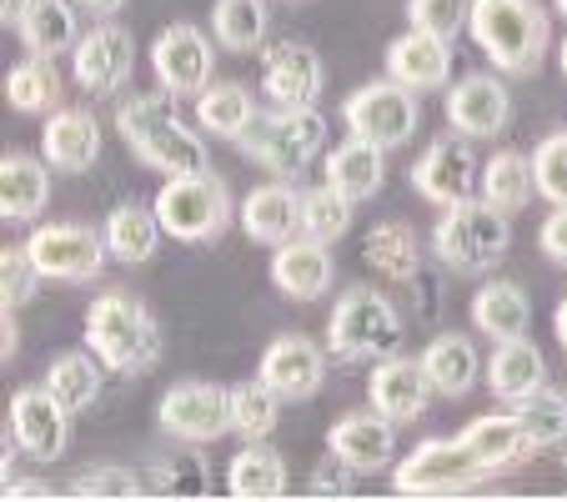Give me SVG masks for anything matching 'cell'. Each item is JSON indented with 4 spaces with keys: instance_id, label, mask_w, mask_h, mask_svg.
I'll list each match as a JSON object with an SVG mask.
<instances>
[{
    "instance_id": "cell-1",
    "label": "cell",
    "mask_w": 567,
    "mask_h": 502,
    "mask_svg": "<svg viewBox=\"0 0 567 502\" xmlns=\"http://www.w3.org/2000/svg\"><path fill=\"white\" fill-rule=\"evenodd\" d=\"M172 91H151V96H131L116 111V131L141 166L161 176H192L206 172V141L176 116Z\"/></svg>"
},
{
    "instance_id": "cell-2",
    "label": "cell",
    "mask_w": 567,
    "mask_h": 502,
    "mask_svg": "<svg viewBox=\"0 0 567 502\" xmlns=\"http://www.w3.org/2000/svg\"><path fill=\"white\" fill-rule=\"evenodd\" d=\"M467 31L503 75L543 71L547 45H553V21L537 0H472Z\"/></svg>"
},
{
    "instance_id": "cell-3",
    "label": "cell",
    "mask_w": 567,
    "mask_h": 502,
    "mask_svg": "<svg viewBox=\"0 0 567 502\" xmlns=\"http://www.w3.org/2000/svg\"><path fill=\"white\" fill-rule=\"evenodd\" d=\"M86 347L106 362V372L141 377L161 362V321L131 291H101L86 311Z\"/></svg>"
},
{
    "instance_id": "cell-4",
    "label": "cell",
    "mask_w": 567,
    "mask_h": 502,
    "mask_svg": "<svg viewBox=\"0 0 567 502\" xmlns=\"http://www.w3.org/2000/svg\"><path fill=\"white\" fill-rule=\"evenodd\" d=\"M507 212H497L493 202H452L442 206L437 226H432V252L447 272L457 277H482V272H493L497 262L507 257Z\"/></svg>"
},
{
    "instance_id": "cell-5",
    "label": "cell",
    "mask_w": 567,
    "mask_h": 502,
    "mask_svg": "<svg viewBox=\"0 0 567 502\" xmlns=\"http://www.w3.org/2000/svg\"><path fill=\"white\" fill-rule=\"evenodd\" d=\"M402 347V311L377 287H347L327 321V352L337 362H382Z\"/></svg>"
},
{
    "instance_id": "cell-6",
    "label": "cell",
    "mask_w": 567,
    "mask_h": 502,
    "mask_svg": "<svg viewBox=\"0 0 567 502\" xmlns=\"http://www.w3.org/2000/svg\"><path fill=\"white\" fill-rule=\"evenodd\" d=\"M321 146H327V121H321L317 106L311 111H281V106L257 111V121L236 141L241 156L277 176H297L307 161H317Z\"/></svg>"
},
{
    "instance_id": "cell-7",
    "label": "cell",
    "mask_w": 567,
    "mask_h": 502,
    "mask_svg": "<svg viewBox=\"0 0 567 502\" xmlns=\"http://www.w3.org/2000/svg\"><path fill=\"white\" fill-rule=\"evenodd\" d=\"M156 216L172 242H216L231 226V192L216 172L166 176L156 192Z\"/></svg>"
},
{
    "instance_id": "cell-8",
    "label": "cell",
    "mask_w": 567,
    "mask_h": 502,
    "mask_svg": "<svg viewBox=\"0 0 567 502\" xmlns=\"http://www.w3.org/2000/svg\"><path fill=\"white\" fill-rule=\"evenodd\" d=\"M487 478H493V468H487L457 432V438L422 442L408 462H396L392 488L402 492V498H457V492H472Z\"/></svg>"
},
{
    "instance_id": "cell-9",
    "label": "cell",
    "mask_w": 567,
    "mask_h": 502,
    "mask_svg": "<svg viewBox=\"0 0 567 502\" xmlns=\"http://www.w3.org/2000/svg\"><path fill=\"white\" fill-rule=\"evenodd\" d=\"M342 121L352 136L372 141V146H382V151H396L417 136L422 106H417V91H408L402 81L386 75V81H372V86L352 91V96L342 101Z\"/></svg>"
},
{
    "instance_id": "cell-10",
    "label": "cell",
    "mask_w": 567,
    "mask_h": 502,
    "mask_svg": "<svg viewBox=\"0 0 567 502\" xmlns=\"http://www.w3.org/2000/svg\"><path fill=\"white\" fill-rule=\"evenodd\" d=\"M156 422H161V432H172L176 442H192V448L216 442L221 432H231V387L186 377V382L161 392Z\"/></svg>"
},
{
    "instance_id": "cell-11",
    "label": "cell",
    "mask_w": 567,
    "mask_h": 502,
    "mask_svg": "<svg viewBox=\"0 0 567 502\" xmlns=\"http://www.w3.org/2000/svg\"><path fill=\"white\" fill-rule=\"evenodd\" d=\"M25 252H31L35 272H41L45 281H96L111 257L106 232H91V226H81V222L35 226V232L25 236Z\"/></svg>"
},
{
    "instance_id": "cell-12",
    "label": "cell",
    "mask_w": 567,
    "mask_h": 502,
    "mask_svg": "<svg viewBox=\"0 0 567 502\" xmlns=\"http://www.w3.org/2000/svg\"><path fill=\"white\" fill-rule=\"evenodd\" d=\"M151 71H156L161 91H172V96H202V91L212 86L216 51L202 25L176 21L151 41Z\"/></svg>"
},
{
    "instance_id": "cell-13",
    "label": "cell",
    "mask_w": 567,
    "mask_h": 502,
    "mask_svg": "<svg viewBox=\"0 0 567 502\" xmlns=\"http://www.w3.org/2000/svg\"><path fill=\"white\" fill-rule=\"evenodd\" d=\"M261 86H267L271 106L311 111L327 86V65L307 41H277L261 51Z\"/></svg>"
},
{
    "instance_id": "cell-14",
    "label": "cell",
    "mask_w": 567,
    "mask_h": 502,
    "mask_svg": "<svg viewBox=\"0 0 567 502\" xmlns=\"http://www.w3.org/2000/svg\"><path fill=\"white\" fill-rule=\"evenodd\" d=\"M136 65V41H131L126 25L116 21H96L81 45L71 51V71H75V86L86 96H111Z\"/></svg>"
},
{
    "instance_id": "cell-15",
    "label": "cell",
    "mask_w": 567,
    "mask_h": 502,
    "mask_svg": "<svg viewBox=\"0 0 567 502\" xmlns=\"http://www.w3.org/2000/svg\"><path fill=\"white\" fill-rule=\"evenodd\" d=\"M257 377L281 397V402H307V397L321 392L327 382V347L301 337V331H287L261 352Z\"/></svg>"
},
{
    "instance_id": "cell-16",
    "label": "cell",
    "mask_w": 567,
    "mask_h": 502,
    "mask_svg": "<svg viewBox=\"0 0 567 502\" xmlns=\"http://www.w3.org/2000/svg\"><path fill=\"white\" fill-rule=\"evenodd\" d=\"M11 438L21 442L25 458L55 462L71 442V412L51 397V387H21L11 397Z\"/></svg>"
},
{
    "instance_id": "cell-17",
    "label": "cell",
    "mask_w": 567,
    "mask_h": 502,
    "mask_svg": "<svg viewBox=\"0 0 567 502\" xmlns=\"http://www.w3.org/2000/svg\"><path fill=\"white\" fill-rule=\"evenodd\" d=\"M447 121L457 136L487 141V136H497V131H507V121H513V96H507V86L493 81L487 71H472L447 91Z\"/></svg>"
},
{
    "instance_id": "cell-18",
    "label": "cell",
    "mask_w": 567,
    "mask_h": 502,
    "mask_svg": "<svg viewBox=\"0 0 567 502\" xmlns=\"http://www.w3.org/2000/svg\"><path fill=\"white\" fill-rule=\"evenodd\" d=\"M472 182H477V156H472L467 136L462 141L437 136L417 161H412V186H417V196H427V202H437V206L467 202Z\"/></svg>"
},
{
    "instance_id": "cell-19",
    "label": "cell",
    "mask_w": 567,
    "mask_h": 502,
    "mask_svg": "<svg viewBox=\"0 0 567 502\" xmlns=\"http://www.w3.org/2000/svg\"><path fill=\"white\" fill-rule=\"evenodd\" d=\"M427 397H432V382H427V372H422V357L417 362H412V357H382V362L372 367L367 402H372V412H382L386 422H396V428L417 422V417L427 412Z\"/></svg>"
},
{
    "instance_id": "cell-20",
    "label": "cell",
    "mask_w": 567,
    "mask_h": 502,
    "mask_svg": "<svg viewBox=\"0 0 567 502\" xmlns=\"http://www.w3.org/2000/svg\"><path fill=\"white\" fill-rule=\"evenodd\" d=\"M327 448L332 458L342 462L347 472H377L392 462V448H396V422H386L382 412H347L332 422L327 432Z\"/></svg>"
},
{
    "instance_id": "cell-21",
    "label": "cell",
    "mask_w": 567,
    "mask_h": 502,
    "mask_svg": "<svg viewBox=\"0 0 567 502\" xmlns=\"http://www.w3.org/2000/svg\"><path fill=\"white\" fill-rule=\"evenodd\" d=\"M332 277H337V262H332V246L327 242H281L271 252V281H277L281 297L291 301H317L332 291Z\"/></svg>"
},
{
    "instance_id": "cell-22",
    "label": "cell",
    "mask_w": 567,
    "mask_h": 502,
    "mask_svg": "<svg viewBox=\"0 0 567 502\" xmlns=\"http://www.w3.org/2000/svg\"><path fill=\"white\" fill-rule=\"evenodd\" d=\"M41 156L55 172H91L101 156V126L91 111L61 106L51 111V121L41 126Z\"/></svg>"
},
{
    "instance_id": "cell-23",
    "label": "cell",
    "mask_w": 567,
    "mask_h": 502,
    "mask_svg": "<svg viewBox=\"0 0 567 502\" xmlns=\"http://www.w3.org/2000/svg\"><path fill=\"white\" fill-rule=\"evenodd\" d=\"M386 75L402 81L408 91H437L452 75V45L432 31H417L412 25L408 35H396L386 45Z\"/></svg>"
},
{
    "instance_id": "cell-24",
    "label": "cell",
    "mask_w": 567,
    "mask_h": 502,
    "mask_svg": "<svg viewBox=\"0 0 567 502\" xmlns=\"http://www.w3.org/2000/svg\"><path fill=\"white\" fill-rule=\"evenodd\" d=\"M241 232L261 246H281L301 236V192L291 182H267L241 202Z\"/></svg>"
},
{
    "instance_id": "cell-25",
    "label": "cell",
    "mask_w": 567,
    "mask_h": 502,
    "mask_svg": "<svg viewBox=\"0 0 567 502\" xmlns=\"http://www.w3.org/2000/svg\"><path fill=\"white\" fill-rule=\"evenodd\" d=\"M45 202H51L45 161L25 156V151H6V161H0V216L6 222H35Z\"/></svg>"
},
{
    "instance_id": "cell-26",
    "label": "cell",
    "mask_w": 567,
    "mask_h": 502,
    "mask_svg": "<svg viewBox=\"0 0 567 502\" xmlns=\"http://www.w3.org/2000/svg\"><path fill=\"white\" fill-rule=\"evenodd\" d=\"M422 372H427L432 392L467 397L482 377V357H477V347H472V337H462V331H442V337L427 342V352H422Z\"/></svg>"
},
{
    "instance_id": "cell-27",
    "label": "cell",
    "mask_w": 567,
    "mask_h": 502,
    "mask_svg": "<svg viewBox=\"0 0 567 502\" xmlns=\"http://www.w3.org/2000/svg\"><path fill=\"white\" fill-rule=\"evenodd\" d=\"M487 387L503 402H523L537 387H547V362L527 337H513V342H493V362H487Z\"/></svg>"
},
{
    "instance_id": "cell-28",
    "label": "cell",
    "mask_w": 567,
    "mask_h": 502,
    "mask_svg": "<svg viewBox=\"0 0 567 502\" xmlns=\"http://www.w3.org/2000/svg\"><path fill=\"white\" fill-rule=\"evenodd\" d=\"M382 182H386V161H382V146H372V141L352 136L327 156V186L342 192L347 202H367V196H377Z\"/></svg>"
},
{
    "instance_id": "cell-29",
    "label": "cell",
    "mask_w": 567,
    "mask_h": 502,
    "mask_svg": "<svg viewBox=\"0 0 567 502\" xmlns=\"http://www.w3.org/2000/svg\"><path fill=\"white\" fill-rule=\"evenodd\" d=\"M462 442H467V448L477 452V458L487 462L493 472L517 468L523 458H533V442H527L517 412H482V417H472L467 428H462Z\"/></svg>"
},
{
    "instance_id": "cell-30",
    "label": "cell",
    "mask_w": 567,
    "mask_h": 502,
    "mask_svg": "<svg viewBox=\"0 0 567 502\" xmlns=\"http://www.w3.org/2000/svg\"><path fill=\"white\" fill-rule=\"evenodd\" d=\"M472 321H477L482 337L493 342H513V337H527V321H533V301L517 281H487L472 297Z\"/></svg>"
},
{
    "instance_id": "cell-31",
    "label": "cell",
    "mask_w": 567,
    "mask_h": 502,
    "mask_svg": "<svg viewBox=\"0 0 567 502\" xmlns=\"http://www.w3.org/2000/svg\"><path fill=\"white\" fill-rule=\"evenodd\" d=\"M362 257H367V267L377 272V277H386V281H412L417 277V267H422V242H417V232H412V222H377L372 232H367V242H362Z\"/></svg>"
},
{
    "instance_id": "cell-32",
    "label": "cell",
    "mask_w": 567,
    "mask_h": 502,
    "mask_svg": "<svg viewBox=\"0 0 567 502\" xmlns=\"http://www.w3.org/2000/svg\"><path fill=\"white\" fill-rule=\"evenodd\" d=\"M101 232H106L111 257L126 262V267H141V262L156 257V246H161V236H166V226H161L156 206L126 202V206H116V212L106 216V226H101Z\"/></svg>"
},
{
    "instance_id": "cell-33",
    "label": "cell",
    "mask_w": 567,
    "mask_h": 502,
    "mask_svg": "<svg viewBox=\"0 0 567 502\" xmlns=\"http://www.w3.org/2000/svg\"><path fill=\"white\" fill-rule=\"evenodd\" d=\"M226 492L241 502H267V498H281L287 492V462H281L277 448L267 442H251L231 458L226 468Z\"/></svg>"
},
{
    "instance_id": "cell-34",
    "label": "cell",
    "mask_w": 567,
    "mask_h": 502,
    "mask_svg": "<svg viewBox=\"0 0 567 502\" xmlns=\"http://www.w3.org/2000/svg\"><path fill=\"white\" fill-rule=\"evenodd\" d=\"M21 41L31 45V55H61L81 45V16L71 0H31V11L21 16Z\"/></svg>"
},
{
    "instance_id": "cell-35",
    "label": "cell",
    "mask_w": 567,
    "mask_h": 502,
    "mask_svg": "<svg viewBox=\"0 0 567 502\" xmlns=\"http://www.w3.org/2000/svg\"><path fill=\"white\" fill-rule=\"evenodd\" d=\"M101 382H106V362H101L91 347H75V352H61L45 372V387L51 397L65 407V412H86L101 397Z\"/></svg>"
},
{
    "instance_id": "cell-36",
    "label": "cell",
    "mask_w": 567,
    "mask_h": 502,
    "mask_svg": "<svg viewBox=\"0 0 567 502\" xmlns=\"http://www.w3.org/2000/svg\"><path fill=\"white\" fill-rule=\"evenodd\" d=\"M257 101H251L247 86H236V81H221V86H206L196 96V121H202L206 136H221V141H241V131L257 121Z\"/></svg>"
},
{
    "instance_id": "cell-37",
    "label": "cell",
    "mask_w": 567,
    "mask_h": 502,
    "mask_svg": "<svg viewBox=\"0 0 567 502\" xmlns=\"http://www.w3.org/2000/svg\"><path fill=\"white\" fill-rule=\"evenodd\" d=\"M6 101L25 116L61 111V71H55L51 55H25L21 65H11L6 71Z\"/></svg>"
},
{
    "instance_id": "cell-38",
    "label": "cell",
    "mask_w": 567,
    "mask_h": 502,
    "mask_svg": "<svg viewBox=\"0 0 567 502\" xmlns=\"http://www.w3.org/2000/svg\"><path fill=\"white\" fill-rule=\"evenodd\" d=\"M537 192L533 176V156L523 151H497L487 166H482V202H493L497 212H523Z\"/></svg>"
},
{
    "instance_id": "cell-39",
    "label": "cell",
    "mask_w": 567,
    "mask_h": 502,
    "mask_svg": "<svg viewBox=\"0 0 567 502\" xmlns=\"http://www.w3.org/2000/svg\"><path fill=\"white\" fill-rule=\"evenodd\" d=\"M267 25H271L267 0H216L212 11V31L226 51H261Z\"/></svg>"
},
{
    "instance_id": "cell-40",
    "label": "cell",
    "mask_w": 567,
    "mask_h": 502,
    "mask_svg": "<svg viewBox=\"0 0 567 502\" xmlns=\"http://www.w3.org/2000/svg\"><path fill=\"white\" fill-rule=\"evenodd\" d=\"M513 412H517V422H523L533 452H547V448H557V442H567V392H557V387H537L533 397L513 402Z\"/></svg>"
},
{
    "instance_id": "cell-41",
    "label": "cell",
    "mask_w": 567,
    "mask_h": 502,
    "mask_svg": "<svg viewBox=\"0 0 567 502\" xmlns=\"http://www.w3.org/2000/svg\"><path fill=\"white\" fill-rule=\"evenodd\" d=\"M281 422V397L267 382H236L231 387V432H241L247 442L271 438Z\"/></svg>"
},
{
    "instance_id": "cell-42",
    "label": "cell",
    "mask_w": 567,
    "mask_h": 502,
    "mask_svg": "<svg viewBox=\"0 0 567 502\" xmlns=\"http://www.w3.org/2000/svg\"><path fill=\"white\" fill-rule=\"evenodd\" d=\"M352 206L357 202H347L327 182L301 192V236H311V242H342L352 232Z\"/></svg>"
},
{
    "instance_id": "cell-43",
    "label": "cell",
    "mask_w": 567,
    "mask_h": 502,
    "mask_svg": "<svg viewBox=\"0 0 567 502\" xmlns=\"http://www.w3.org/2000/svg\"><path fill=\"white\" fill-rule=\"evenodd\" d=\"M533 176H537V196L553 206H567V131L537 141L533 151Z\"/></svg>"
},
{
    "instance_id": "cell-44",
    "label": "cell",
    "mask_w": 567,
    "mask_h": 502,
    "mask_svg": "<svg viewBox=\"0 0 567 502\" xmlns=\"http://www.w3.org/2000/svg\"><path fill=\"white\" fill-rule=\"evenodd\" d=\"M202 482H206V468L196 458H166V462L141 468V488L161 492V498H196Z\"/></svg>"
},
{
    "instance_id": "cell-45",
    "label": "cell",
    "mask_w": 567,
    "mask_h": 502,
    "mask_svg": "<svg viewBox=\"0 0 567 502\" xmlns=\"http://www.w3.org/2000/svg\"><path fill=\"white\" fill-rule=\"evenodd\" d=\"M35 281H45V277L35 272L31 252H25V246H6V252H0V307L6 311L25 307V301L35 297Z\"/></svg>"
},
{
    "instance_id": "cell-46",
    "label": "cell",
    "mask_w": 567,
    "mask_h": 502,
    "mask_svg": "<svg viewBox=\"0 0 567 502\" xmlns=\"http://www.w3.org/2000/svg\"><path fill=\"white\" fill-rule=\"evenodd\" d=\"M467 11H472V0H408L412 25L442 35V41H452V35L467 25Z\"/></svg>"
},
{
    "instance_id": "cell-47",
    "label": "cell",
    "mask_w": 567,
    "mask_h": 502,
    "mask_svg": "<svg viewBox=\"0 0 567 502\" xmlns=\"http://www.w3.org/2000/svg\"><path fill=\"white\" fill-rule=\"evenodd\" d=\"M75 498H141V472L131 468H91L75 478Z\"/></svg>"
},
{
    "instance_id": "cell-48",
    "label": "cell",
    "mask_w": 567,
    "mask_h": 502,
    "mask_svg": "<svg viewBox=\"0 0 567 502\" xmlns=\"http://www.w3.org/2000/svg\"><path fill=\"white\" fill-rule=\"evenodd\" d=\"M537 246H543V257L553 262V267L567 272V206H553V212H547V222L537 226Z\"/></svg>"
},
{
    "instance_id": "cell-49",
    "label": "cell",
    "mask_w": 567,
    "mask_h": 502,
    "mask_svg": "<svg viewBox=\"0 0 567 502\" xmlns=\"http://www.w3.org/2000/svg\"><path fill=\"white\" fill-rule=\"evenodd\" d=\"M75 6H81L86 16H96V21H111V16H116L126 0H75Z\"/></svg>"
},
{
    "instance_id": "cell-50",
    "label": "cell",
    "mask_w": 567,
    "mask_h": 502,
    "mask_svg": "<svg viewBox=\"0 0 567 502\" xmlns=\"http://www.w3.org/2000/svg\"><path fill=\"white\" fill-rule=\"evenodd\" d=\"M6 498H51V488H41L35 478H25V482H6Z\"/></svg>"
},
{
    "instance_id": "cell-51",
    "label": "cell",
    "mask_w": 567,
    "mask_h": 502,
    "mask_svg": "<svg viewBox=\"0 0 567 502\" xmlns=\"http://www.w3.org/2000/svg\"><path fill=\"white\" fill-rule=\"evenodd\" d=\"M25 11H31V0H0V25H21Z\"/></svg>"
},
{
    "instance_id": "cell-52",
    "label": "cell",
    "mask_w": 567,
    "mask_h": 502,
    "mask_svg": "<svg viewBox=\"0 0 567 502\" xmlns=\"http://www.w3.org/2000/svg\"><path fill=\"white\" fill-rule=\"evenodd\" d=\"M553 331H557V347L567 352V297L557 301V311H553Z\"/></svg>"
},
{
    "instance_id": "cell-53",
    "label": "cell",
    "mask_w": 567,
    "mask_h": 502,
    "mask_svg": "<svg viewBox=\"0 0 567 502\" xmlns=\"http://www.w3.org/2000/svg\"><path fill=\"white\" fill-rule=\"evenodd\" d=\"M557 65H563V75H567V35H563V45H557Z\"/></svg>"
},
{
    "instance_id": "cell-54",
    "label": "cell",
    "mask_w": 567,
    "mask_h": 502,
    "mask_svg": "<svg viewBox=\"0 0 567 502\" xmlns=\"http://www.w3.org/2000/svg\"><path fill=\"white\" fill-rule=\"evenodd\" d=\"M553 6H557V16H563V21H567V0H553Z\"/></svg>"
}]
</instances>
